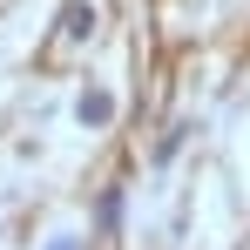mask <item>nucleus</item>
<instances>
[{"label":"nucleus","mask_w":250,"mask_h":250,"mask_svg":"<svg viewBox=\"0 0 250 250\" xmlns=\"http://www.w3.org/2000/svg\"><path fill=\"white\" fill-rule=\"evenodd\" d=\"M47 250H75V237H54V244H47Z\"/></svg>","instance_id":"20e7f679"},{"label":"nucleus","mask_w":250,"mask_h":250,"mask_svg":"<svg viewBox=\"0 0 250 250\" xmlns=\"http://www.w3.org/2000/svg\"><path fill=\"white\" fill-rule=\"evenodd\" d=\"M115 223H122V189H108V196H102V230H115Z\"/></svg>","instance_id":"7ed1b4c3"},{"label":"nucleus","mask_w":250,"mask_h":250,"mask_svg":"<svg viewBox=\"0 0 250 250\" xmlns=\"http://www.w3.org/2000/svg\"><path fill=\"white\" fill-rule=\"evenodd\" d=\"M75 122L82 128H108L115 122V95H108V88H88L82 102H75Z\"/></svg>","instance_id":"f257e3e1"},{"label":"nucleus","mask_w":250,"mask_h":250,"mask_svg":"<svg viewBox=\"0 0 250 250\" xmlns=\"http://www.w3.org/2000/svg\"><path fill=\"white\" fill-rule=\"evenodd\" d=\"M61 34H68V41H88V34H95V7H88V0H75V7L61 14Z\"/></svg>","instance_id":"f03ea898"}]
</instances>
